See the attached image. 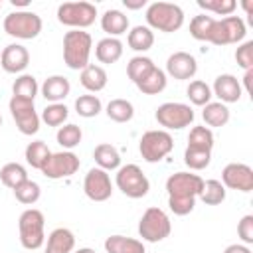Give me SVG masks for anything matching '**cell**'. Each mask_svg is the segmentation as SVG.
Masks as SVG:
<instances>
[{
    "mask_svg": "<svg viewBox=\"0 0 253 253\" xmlns=\"http://www.w3.org/2000/svg\"><path fill=\"white\" fill-rule=\"evenodd\" d=\"M204 180L192 172H176L166 180L168 192V206L176 215H188L194 206L196 198L202 194Z\"/></svg>",
    "mask_w": 253,
    "mask_h": 253,
    "instance_id": "obj_1",
    "label": "cell"
},
{
    "mask_svg": "<svg viewBox=\"0 0 253 253\" xmlns=\"http://www.w3.org/2000/svg\"><path fill=\"white\" fill-rule=\"evenodd\" d=\"M93 40L83 30H71L63 36V61L69 69H85L89 65Z\"/></svg>",
    "mask_w": 253,
    "mask_h": 253,
    "instance_id": "obj_2",
    "label": "cell"
},
{
    "mask_svg": "<svg viewBox=\"0 0 253 253\" xmlns=\"http://www.w3.org/2000/svg\"><path fill=\"white\" fill-rule=\"evenodd\" d=\"M146 22L158 32H176L184 24V12L178 4L172 2H152L146 8Z\"/></svg>",
    "mask_w": 253,
    "mask_h": 253,
    "instance_id": "obj_3",
    "label": "cell"
},
{
    "mask_svg": "<svg viewBox=\"0 0 253 253\" xmlns=\"http://www.w3.org/2000/svg\"><path fill=\"white\" fill-rule=\"evenodd\" d=\"M43 225H45V217L40 210L30 208L22 211L18 219V231H20V243L24 249L36 251L43 245V239H45Z\"/></svg>",
    "mask_w": 253,
    "mask_h": 253,
    "instance_id": "obj_4",
    "label": "cell"
},
{
    "mask_svg": "<svg viewBox=\"0 0 253 253\" xmlns=\"http://www.w3.org/2000/svg\"><path fill=\"white\" fill-rule=\"evenodd\" d=\"M42 18L30 10H16L4 18V32L18 40H34L42 32Z\"/></svg>",
    "mask_w": 253,
    "mask_h": 253,
    "instance_id": "obj_5",
    "label": "cell"
},
{
    "mask_svg": "<svg viewBox=\"0 0 253 253\" xmlns=\"http://www.w3.org/2000/svg\"><path fill=\"white\" fill-rule=\"evenodd\" d=\"M170 231H172L170 217L160 208H148L138 221V235L150 243H158L166 239Z\"/></svg>",
    "mask_w": 253,
    "mask_h": 253,
    "instance_id": "obj_6",
    "label": "cell"
},
{
    "mask_svg": "<svg viewBox=\"0 0 253 253\" xmlns=\"http://www.w3.org/2000/svg\"><path fill=\"white\" fill-rule=\"evenodd\" d=\"M97 18V8L91 2H63L57 8V20L73 30L89 28Z\"/></svg>",
    "mask_w": 253,
    "mask_h": 253,
    "instance_id": "obj_7",
    "label": "cell"
},
{
    "mask_svg": "<svg viewBox=\"0 0 253 253\" xmlns=\"http://www.w3.org/2000/svg\"><path fill=\"white\" fill-rule=\"evenodd\" d=\"M117 188L126 196V198H132V200H138V198H144L150 190V182L146 178V174L136 166V164H126V166H121L119 172H117Z\"/></svg>",
    "mask_w": 253,
    "mask_h": 253,
    "instance_id": "obj_8",
    "label": "cell"
},
{
    "mask_svg": "<svg viewBox=\"0 0 253 253\" xmlns=\"http://www.w3.org/2000/svg\"><path fill=\"white\" fill-rule=\"evenodd\" d=\"M174 148V140L170 136V132L166 130H148L142 134L140 138V144H138V150H140V156L154 164V162H160L164 156H168Z\"/></svg>",
    "mask_w": 253,
    "mask_h": 253,
    "instance_id": "obj_9",
    "label": "cell"
},
{
    "mask_svg": "<svg viewBox=\"0 0 253 253\" xmlns=\"http://www.w3.org/2000/svg\"><path fill=\"white\" fill-rule=\"evenodd\" d=\"M245 22L239 16H225L221 20L213 22L210 43L213 45H227V43H237L245 38Z\"/></svg>",
    "mask_w": 253,
    "mask_h": 253,
    "instance_id": "obj_10",
    "label": "cell"
},
{
    "mask_svg": "<svg viewBox=\"0 0 253 253\" xmlns=\"http://www.w3.org/2000/svg\"><path fill=\"white\" fill-rule=\"evenodd\" d=\"M156 121L160 126L170 130H180L194 121V111L186 103H164L156 109Z\"/></svg>",
    "mask_w": 253,
    "mask_h": 253,
    "instance_id": "obj_11",
    "label": "cell"
},
{
    "mask_svg": "<svg viewBox=\"0 0 253 253\" xmlns=\"http://www.w3.org/2000/svg\"><path fill=\"white\" fill-rule=\"evenodd\" d=\"M8 107H10V115L18 126V130L22 134H36L40 130V115L36 113L34 101L12 97Z\"/></svg>",
    "mask_w": 253,
    "mask_h": 253,
    "instance_id": "obj_12",
    "label": "cell"
},
{
    "mask_svg": "<svg viewBox=\"0 0 253 253\" xmlns=\"http://www.w3.org/2000/svg\"><path fill=\"white\" fill-rule=\"evenodd\" d=\"M81 162L79 156L73 154L71 150H63V152H51L47 162L42 168V174L49 180H59V178H69L79 170Z\"/></svg>",
    "mask_w": 253,
    "mask_h": 253,
    "instance_id": "obj_13",
    "label": "cell"
},
{
    "mask_svg": "<svg viewBox=\"0 0 253 253\" xmlns=\"http://www.w3.org/2000/svg\"><path fill=\"white\" fill-rule=\"evenodd\" d=\"M83 192L93 202H105V200H109L111 194H113V184H111V178H109L107 170H103V168H91L85 174Z\"/></svg>",
    "mask_w": 253,
    "mask_h": 253,
    "instance_id": "obj_14",
    "label": "cell"
},
{
    "mask_svg": "<svg viewBox=\"0 0 253 253\" xmlns=\"http://www.w3.org/2000/svg\"><path fill=\"white\" fill-rule=\"evenodd\" d=\"M221 180H223V186H227L231 190H239V192L253 190V170H251V166H247L243 162L227 164L221 172Z\"/></svg>",
    "mask_w": 253,
    "mask_h": 253,
    "instance_id": "obj_15",
    "label": "cell"
},
{
    "mask_svg": "<svg viewBox=\"0 0 253 253\" xmlns=\"http://www.w3.org/2000/svg\"><path fill=\"white\" fill-rule=\"evenodd\" d=\"M166 71H168V75H172L178 81L192 79L196 75V71H198V61H196L194 55H190L186 51H176V53H172L168 57Z\"/></svg>",
    "mask_w": 253,
    "mask_h": 253,
    "instance_id": "obj_16",
    "label": "cell"
},
{
    "mask_svg": "<svg viewBox=\"0 0 253 253\" xmlns=\"http://www.w3.org/2000/svg\"><path fill=\"white\" fill-rule=\"evenodd\" d=\"M30 63V51L20 43H10L0 55V65L6 73H20Z\"/></svg>",
    "mask_w": 253,
    "mask_h": 253,
    "instance_id": "obj_17",
    "label": "cell"
},
{
    "mask_svg": "<svg viewBox=\"0 0 253 253\" xmlns=\"http://www.w3.org/2000/svg\"><path fill=\"white\" fill-rule=\"evenodd\" d=\"M213 95L219 97V103H237L241 99V85L235 75L223 73L213 81Z\"/></svg>",
    "mask_w": 253,
    "mask_h": 253,
    "instance_id": "obj_18",
    "label": "cell"
},
{
    "mask_svg": "<svg viewBox=\"0 0 253 253\" xmlns=\"http://www.w3.org/2000/svg\"><path fill=\"white\" fill-rule=\"evenodd\" d=\"M71 91V83L67 77L63 75H51L43 81L42 85V95L45 101H51V103H59L63 101Z\"/></svg>",
    "mask_w": 253,
    "mask_h": 253,
    "instance_id": "obj_19",
    "label": "cell"
},
{
    "mask_svg": "<svg viewBox=\"0 0 253 253\" xmlns=\"http://www.w3.org/2000/svg\"><path fill=\"white\" fill-rule=\"evenodd\" d=\"M75 247V235L67 227H55L47 235L45 253H71Z\"/></svg>",
    "mask_w": 253,
    "mask_h": 253,
    "instance_id": "obj_20",
    "label": "cell"
},
{
    "mask_svg": "<svg viewBox=\"0 0 253 253\" xmlns=\"http://www.w3.org/2000/svg\"><path fill=\"white\" fill-rule=\"evenodd\" d=\"M79 81L81 85L91 91V93H97V91H103L105 85H107V71L101 67V65H87L85 69H81V75H79Z\"/></svg>",
    "mask_w": 253,
    "mask_h": 253,
    "instance_id": "obj_21",
    "label": "cell"
},
{
    "mask_svg": "<svg viewBox=\"0 0 253 253\" xmlns=\"http://www.w3.org/2000/svg\"><path fill=\"white\" fill-rule=\"evenodd\" d=\"M107 253H146L142 241L125 237V235H111L105 239Z\"/></svg>",
    "mask_w": 253,
    "mask_h": 253,
    "instance_id": "obj_22",
    "label": "cell"
},
{
    "mask_svg": "<svg viewBox=\"0 0 253 253\" xmlns=\"http://www.w3.org/2000/svg\"><path fill=\"white\" fill-rule=\"evenodd\" d=\"M101 28L109 34V38H117L128 30V18L121 10H107L101 16Z\"/></svg>",
    "mask_w": 253,
    "mask_h": 253,
    "instance_id": "obj_23",
    "label": "cell"
},
{
    "mask_svg": "<svg viewBox=\"0 0 253 253\" xmlns=\"http://www.w3.org/2000/svg\"><path fill=\"white\" fill-rule=\"evenodd\" d=\"M95 55L101 63H115L123 55V43L117 38H103L97 42Z\"/></svg>",
    "mask_w": 253,
    "mask_h": 253,
    "instance_id": "obj_24",
    "label": "cell"
},
{
    "mask_svg": "<svg viewBox=\"0 0 253 253\" xmlns=\"http://www.w3.org/2000/svg\"><path fill=\"white\" fill-rule=\"evenodd\" d=\"M93 158L99 164V168H103V170H117L121 166V154H119V150L113 144H107V142L95 146Z\"/></svg>",
    "mask_w": 253,
    "mask_h": 253,
    "instance_id": "obj_25",
    "label": "cell"
},
{
    "mask_svg": "<svg viewBox=\"0 0 253 253\" xmlns=\"http://www.w3.org/2000/svg\"><path fill=\"white\" fill-rule=\"evenodd\" d=\"M126 42H128V47L134 51H148L154 43V34L148 26H134L128 32Z\"/></svg>",
    "mask_w": 253,
    "mask_h": 253,
    "instance_id": "obj_26",
    "label": "cell"
},
{
    "mask_svg": "<svg viewBox=\"0 0 253 253\" xmlns=\"http://www.w3.org/2000/svg\"><path fill=\"white\" fill-rule=\"evenodd\" d=\"M166 73L160 69V67H154L144 79H140L138 83H136V87H138V91H142L144 95H158V93H162L164 89H166Z\"/></svg>",
    "mask_w": 253,
    "mask_h": 253,
    "instance_id": "obj_27",
    "label": "cell"
},
{
    "mask_svg": "<svg viewBox=\"0 0 253 253\" xmlns=\"http://www.w3.org/2000/svg\"><path fill=\"white\" fill-rule=\"evenodd\" d=\"M0 180H2V184H4L6 188L14 190V188H18L22 182L28 180V172H26V168H24L22 164H18V162H8V164H4L2 170H0Z\"/></svg>",
    "mask_w": 253,
    "mask_h": 253,
    "instance_id": "obj_28",
    "label": "cell"
},
{
    "mask_svg": "<svg viewBox=\"0 0 253 253\" xmlns=\"http://www.w3.org/2000/svg\"><path fill=\"white\" fill-rule=\"evenodd\" d=\"M156 65H154V61L150 59V57H146V55H136V57H132L130 61H128V65H126V75H128V79L136 85L140 79H144L152 69H154Z\"/></svg>",
    "mask_w": 253,
    "mask_h": 253,
    "instance_id": "obj_29",
    "label": "cell"
},
{
    "mask_svg": "<svg viewBox=\"0 0 253 253\" xmlns=\"http://www.w3.org/2000/svg\"><path fill=\"white\" fill-rule=\"evenodd\" d=\"M38 81H36V77L34 75H28V73H24V75H20L16 81H14V85H12V97H18V99H26V101H34L36 99V95H38Z\"/></svg>",
    "mask_w": 253,
    "mask_h": 253,
    "instance_id": "obj_30",
    "label": "cell"
},
{
    "mask_svg": "<svg viewBox=\"0 0 253 253\" xmlns=\"http://www.w3.org/2000/svg\"><path fill=\"white\" fill-rule=\"evenodd\" d=\"M202 117H204L206 125H210V126H223L229 121V109H227V105H223L219 101L208 103L202 111Z\"/></svg>",
    "mask_w": 253,
    "mask_h": 253,
    "instance_id": "obj_31",
    "label": "cell"
},
{
    "mask_svg": "<svg viewBox=\"0 0 253 253\" xmlns=\"http://www.w3.org/2000/svg\"><path fill=\"white\" fill-rule=\"evenodd\" d=\"M49 154H51V150L47 148V144H45L43 140H34V142H30V144L26 146V162H28L32 168L42 170L43 164L47 162Z\"/></svg>",
    "mask_w": 253,
    "mask_h": 253,
    "instance_id": "obj_32",
    "label": "cell"
},
{
    "mask_svg": "<svg viewBox=\"0 0 253 253\" xmlns=\"http://www.w3.org/2000/svg\"><path fill=\"white\" fill-rule=\"evenodd\" d=\"M134 115V107L126 99H113L107 105V117L115 123H128Z\"/></svg>",
    "mask_w": 253,
    "mask_h": 253,
    "instance_id": "obj_33",
    "label": "cell"
},
{
    "mask_svg": "<svg viewBox=\"0 0 253 253\" xmlns=\"http://www.w3.org/2000/svg\"><path fill=\"white\" fill-rule=\"evenodd\" d=\"M213 22H215V18H211L208 14L194 16L192 22H190V36L196 38V40H200V42H210Z\"/></svg>",
    "mask_w": 253,
    "mask_h": 253,
    "instance_id": "obj_34",
    "label": "cell"
},
{
    "mask_svg": "<svg viewBox=\"0 0 253 253\" xmlns=\"http://www.w3.org/2000/svg\"><path fill=\"white\" fill-rule=\"evenodd\" d=\"M198 198L208 206H217L225 200V186L219 180H208V182H204L202 194Z\"/></svg>",
    "mask_w": 253,
    "mask_h": 253,
    "instance_id": "obj_35",
    "label": "cell"
},
{
    "mask_svg": "<svg viewBox=\"0 0 253 253\" xmlns=\"http://www.w3.org/2000/svg\"><path fill=\"white\" fill-rule=\"evenodd\" d=\"M210 160H211V150H206V148L188 146L184 152V162L190 170H204L210 166Z\"/></svg>",
    "mask_w": 253,
    "mask_h": 253,
    "instance_id": "obj_36",
    "label": "cell"
},
{
    "mask_svg": "<svg viewBox=\"0 0 253 253\" xmlns=\"http://www.w3.org/2000/svg\"><path fill=\"white\" fill-rule=\"evenodd\" d=\"M186 93H188V99L196 107H206L208 103H211V89H210V85L206 81H200V79L192 81L188 85V91Z\"/></svg>",
    "mask_w": 253,
    "mask_h": 253,
    "instance_id": "obj_37",
    "label": "cell"
},
{
    "mask_svg": "<svg viewBox=\"0 0 253 253\" xmlns=\"http://www.w3.org/2000/svg\"><path fill=\"white\" fill-rule=\"evenodd\" d=\"M69 117V109L63 103H51L42 111V121L47 126H61Z\"/></svg>",
    "mask_w": 253,
    "mask_h": 253,
    "instance_id": "obj_38",
    "label": "cell"
},
{
    "mask_svg": "<svg viewBox=\"0 0 253 253\" xmlns=\"http://www.w3.org/2000/svg\"><path fill=\"white\" fill-rule=\"evenodd\" d=\"M57 144L59 146H63V148H67V150H71V148H75L79 142H81V138H83V132H81V128L77 126V125H73V123H69V125H63V126H59V130H57Z\"/></svg>",
    "mask_w": 253,
    "mask_h": 253,
    "instance_id": "obj_39",
    "label": "cell"
},
{
    "mask_svg": "<svg viewBox=\"0 0 253 253\" xmlns=\"http://www.w3.org/2000/svg\"><path fill=\"white\" fill-rule=\"evenodd\" d=\"M40 194H42V190H40V184L38 182H34V180H26V182H22L18 188H14V196H16V200L20 202V204H24V206H32V204H36L38 200H40Z\"/></svg>",
    "mask_w": 253,
    "mask_h": 253,
    "instance_id": "obj_40",
    "label": "cell"
},
{
    "mask_svg": "<svg viewBox=\"0 0 253 253\" xmlns=\"http://www.w3.org/2000/svg\"><path fill=\"white\" fill-rule=\"evenodd\" d=\"M101 109H103L101 99L95 95H81L75 99V111H77V115H81L85 119L97 117L101 113Z\"/></svg>",
    "mask_w": 253,
    "mask_h": 253,
    "instance_id": "obj_41",
    "label": "cell"
},
{
    "mask_svg": "<svg viewBox=\"0 0 253 253\" xmlns=\"http://www.w3.org/2000/svg\"><path fill=\"white\" fill-rule=\"evenodd\" d=\"M188 146L211 150L213 148V132L208 126H194L188 136Z\"/></svg>",
    "mask_w": 253,
    "mask_h": 253,
    "instance_id": "obj_42",
    "label": "cell"
},
{
    "mask_svg": "<svg viewBox=\"0 0 253 253\" xmlns=\"http://www.w3.org/2000/svg\"><path fill=\"white\" fill-rule=\"evenodd\" d=\"M198 6L217 16H231V12L237 8V2L235 0H198Z\"/></svg>",
    "mask_w": 253,
    "mask_h": 253,
    "instance_id": "obj_43",
    "label": "cell"
},
{
    "mask_svg": "<svg viewBox=\"0 0 253 253\" xmlns=\"http://www.w3.org/2000/svg\"><path fill=\"white\" fill-rule=\"evenodd\" d=\"M235 61L239 67H243L245 71L253 69V42H245L237 47L235 51Z\"/></svg>",
    "mask_w": 253,
    "mask_h": 253,
    "instance_id": "obj_44",
    "label": "cell"
},
{
    "mask_svg": "<svg viewBox=\"0 0 253 253\" xmlns=\"http://www.w3.org/2000/svg\"><path fill=\"white\" fill-rule=\"evenodd\" d=\"M237 233H239V237H241V241L245 245L253 243V215L251 213L241 217V221L237 223Z\"/></svg>",
    "mask_w": 253,
    "mask_h": 253,
    "instance_id": "obj_45",
    "label": "cell"
},
{
    "mask_svg": "<svg viewBox=\"0 0 253 253\" xmlns=\"http://www.w3.org/2000/svg\"><path fill=\"white\" fill-rule=\"evenodd\" d=\"M223 253H251V249L243 243H233V245H227Z\"/></svg>",
    "mask_w": 253,
    "mask_h": 253,
    "instance_id": "obj_46",
    "label": "cell"
},
{
    "mask_svg": "<svg viewBox=\"0 0 253 253\" xmlns=\"http://www.w3.org/2000/svg\"><path fill=\"white\" fill-rule=\"evenodd\" d=\"M123 4H125L128 10H138V8L146 6V0H123Z\"/></svg>",
    "mask_w": 253,
    "mask_h": 253,
    "instance_id": "obj_47",
    "label": "cell"
},
{
    "mask_svg": "<svg viewBox=\"0 0 253 253\" xmlns=\"http://www.w3.org/2000/svg\"><path fill=\"white\" fill-rule=\"evenodd\" d=\"M251 79H253V69H249V71H245V77H243V81H245V89H247V93H251L253 89H251Z\"/></svg>",
    "mask_w": 253,
    "mask_h": 253,
    "instance_id": "obj_48",
    "label": "cell"
},
{
    "mask_svg": "<svg viewBox=\"0 0 253 253\" xmlns=\"http://www.w3.org/2000/svg\"><path fill=\"white\" fill-rule=\"evenodd\" d=\"M14 6H28V0H12Z\"/></svg>",
    "mask_w": 253,
    "mask_h": 253,
    "instance_id": "obj_49",
    "label": "cell"
},
{
    "mask_svg": "<svg viewBox=\"0 0 253 253\" xmlns=\"http://www.w3.org/2000/svg\"><path fill=\"white\" fill-rule=\"evenodd\" d=\"M75 253H95L93 249H89V247H81V249H77Z\"/></svg>",
    "mask_w": 253,
    "mask_h": 253,
    "instance_id": "obj_50",
    "label": "cell"
},
{
    "mask_svg": "<svg viewBox=\"0 0 253 253\" xmlns=\"http://www.w3.org/2000/svg\"><path fill=\"white\" fill-rule=\"evenodd\" d=\"M0 126H2V115H0Z\"/></svg>",
    "mask_w": 253,
    "mask_h": 253,
    "instance_id": "obj_51",
    "label": "cell"
},
{
    "mask_svg": "<svg viewBox=\"0 0 253 253\" xmlns=\"http://www.w3.org/2000/svg\"><path fill=\"white\" fill-rule=\"evenodd\" d=\"M0 6H2V2H0Z\"/></svg>",
    "mask_w": 253,
    "mask_h": 253,
    "instance_id": "obj_52",
    "label": "cell"
}]
</instances>
